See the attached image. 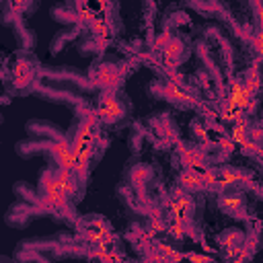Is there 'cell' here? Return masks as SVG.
<instances>
[{
  "label": "cell",
  "instance_id": "5",
  "mask_svg": "<svg viewBox=\"0 0 263 263\" xmlns=\"http://www.w3.org/2000/svg\"><path fill=\"white\" fill-rule=\"evenodd\" d=\"M162 95L171 101H177V103H195V99L187 92L185 86H181L179 82H166L162 86Z\"/></svg>",
  "mask_w": 263,
  "mask_h": 263
},
{
  "label": "cell",
  "instance_id": "4",
  "mask_svg": "<svg viewBox=\"0 0 263 263\" xmlns=\"http://www.w3.org/2000/svg\"><path fill=\"white\" fill-rule=\"evenodd\" d=\"M181 55H183V43H181V39H171L164 45V49H162V64L166 68H175L181 62Z\"/></svg>",
  "mask_w": 263,
  "mask_h": 263
},
{
  "label": "cell",
  "instance_id": "7",
  "mask_svg": "<svg viewBox=\"0 0 263 263\" xmlns=\"http://www.w3.org/2000/svg\"><path fill=\"white\" fill-rule=\"evenodd\" d=\"M179 185L183 191H195V189H203V179H201V171H193V168H185L179 175Z\"/></svg>",
  "mask_w": 263,
  "mask_h": 263
},
{
  "label": "cell",
  "instance_id": "9",
  "mask_svg": "<svg viewBox=\"0 0 263 263\" xmlns=\"http://www.w3.org/2000/svg\"><path fill=\"white\" fill-rule=\"evenodd\" d=\"M117 78H119V70L115 66H111V64L101 66L97 70V74H95V82L101 84V86H113L117 82Z\"/></svg>",
  "mask_w": 263,
  "mask_h": 263
},
{
  "label": "cell",
  "instance_id": "10",
  "mask_svg": "<svg viewBox=\"0 0 263 263\" xmlns=\"http://www.w3.org/2000/svg\"><path fill=\"white\" fill-rule=\"evenodd\" d=\"M220 208L232 216H245V201L240 195H222Z\"/></svg>",
  "mask_w": 263,
  "mask_h": 263
},
{
  "label": "cell",
  "instance_id": "12",
  "mask_svg": "<svg viewBox=\"0 0 263 263\" xmlns=\"http://www.w3.org/2000/svg\"><path fill=\"white\" fill-rule=\"evenodd\" d=\"M240 242H242V234L236 232V230H230V232H226V234L220 236V245H222L224 249H228V251L240 247Z\"/></svg>",
  "mask_w": 263,
  "mask_h": 263
},
{
  "label": "cell",
  "instance_id": "14",
  "mask_svg": "<svg viewBox=\"0 0 263 263\" xmlns=\"http://www.w3.org/2000/svg\"><path fill=\"white\" fill-rule=\"evenodd\" d=\"M251 43H253V49L257 51V55H259V58H263V25H261L259 33L251 39Z\"/></svg>",
  "mask_w": 263,
  "mask_h": 263
},
{
  "label": "cell",
  "instance_id": "6",
  "mask_svg": "<svg viewBox=\"0 0 263 263\" xmlns=\"http://www.w3.org/2000/svg\"><path fill=\"white\" fill-rule=\"evenodd\" d=\"M179 154H181V160H183V164L187 168L197 171V168H203L205 166V156L197 148H179Z\"/></svg>",
  "mask_w": 263,
  "mask_h": 263
},
{
  "label": "cell",
  "instance_id": "8",
  "mask_svg": "<svg viewBox=\"0 0 263 263\" xmlns=\"http://www.w3.org/2000/svg\"><path fill=\"white\" fill-rule=\"evenodd\" d=\"M33 74H35L33 66L29 62H25V60H21V62H16L12 66V76H14V84L16 86H27L33 80Z\"/></svg>",
  "mask_w": 263,
  "mask_h": 263
},
{
  "label": "cell",
  "instance_id": "3",
  "mask_svg": "<svg viewBox=\"0 0 263 263\" xmlns=\"http://www.w3.org/2000/svg\"><path fill=\"white\" fill-rule=\"evenodd\" d=\"M168 210L173 214V220H181V222H187L189 216H191V210H193V199L187 191H177L171 201H168Z\"/></svg>",
  "mask_w": 263,
  "mask_h": 263
},
{
  "label": "cell",
  "instance_id": "11",
  "mask_svg": "<svg viewBox=\"0 0 263 263\" xmlns=\"http://www.w3.org/2000/svg\"><path fill=\"white\" fill-rule=\"evenodd\" d=\"M242 181H249V177L236 168H222L220 175H218V189L226 187V185H236V183H242Z\"/></svg>",
  "mask_w": 263,
  "mask_h": 263
},
{
  "label": "cell",
  "instance_id": "15",
  "mask_svg": "<svg viewBox=\"0 0 263 263\" xmlns=\"http://www.w3.org/2000/svg\"><path fill=\"white\" fill-rule=\"evenodd\" d=\"M187 259H189L191 263H210V257H205V255H197V253H189Z\"/></svg>",
  "mask_w": 263,
  "mask_h": 263
},
{
  "label": "cell",
  "instance_id": "1",
  "mask_svg": "<svg viewBox=\"0 0 263 263\" xmlns=\"http://www.w3.org/2000/svg\"><path fill=\"white\" fill-rule=\"evenodd\" d=\"M41 148H47L53 154L60 168L76 171V154H74L72 144L66 142V138H60L55 142H45V144H27V146H23V150H41Z\"/></svg>",
  "mask_w": 263,
  "mask_h": 263
},
{
  "label": "cell",
  "instance_id": "13",
  "mask_svg": "<svg viewBox=\"0 0 263 263\" xmlns=\"http://www.w3.org/2000/svg\"><path fill=\"white\" fill-rule=\"evenodd\" d=\"M185 222H181V220H173L171 224H168V234H173L175 238H181L183 234H185Z\"/></svg>",
  "mask_w": 263,
  "mask_h": 263
},
{
  "label": "cell",
  "instance_id": "2",
  "mask_svg": "<svg viewBox=\"0 0 263 263\" xmlns=\"http://www.w3.org/2000/svg\"><path fill=\"white\" fill-rule=\"evenodd\" d=\"M97 117L99 121L105 123H115L123 117V105L113 97V95H105L99 101V109H97Z\"/></svg>",
  "mask_w": 263,
  "mask_h": 263
}]
</instances>
